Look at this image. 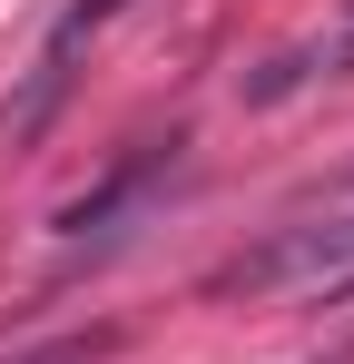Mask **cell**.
<instances>
[{"mask_svg": "<svg viewBox=\"0 0 354 364\" xmlns=\"http://www.w3.org/2000/svg\"><path fill=\"white\" fill-rule=\"evenodd\" d=\"M236 286H305V296H345L354 286V187H335L315 217H295L276 246H256L236 266Z\"/></svg>", "mask_w": 354, "mask_h": 364, "instance_id": "obj_1", "label": "cell"}, {"mask_svg": "<svg viewBox=\"0 0 354 364\" xmlns=\"http://www.w3.org/2000/svg\"><path fill=\"white\" fill-rule=\"evenodd\" d=\"M118 10H128V0H69V10H59V30L40 40V69H30V99H20V128H40V119L59 109V89H69V50H79L99 20H118Z\"/></svg>", "mask_w": 354, "mask_h": 364, "instance_id": "obj_2", "label": "cell"}, {"mask_svg": "<svg viewBox=\"0 0 354 364\" xmlns=\"http://www.w3.org/2000/svg\"><path fill=\"white\" fill-rule=\"evenodd\" d=\"M354 69V10L325 30V40H305V50H286V60H266L256 79H246V99H286V89H305V79H345Z\"/></svg>", "mask_w": 354, "mask_h": 364, "instance_id": "obj_3", "label": "cell"}, {"mask_svg": "<svg viewBox=\"0 0 354 364\" xmlns=\"http://www.w3.org/2000/svg\"><path fill=\"white\" fill-rule=\"evenodd\" d=\"M20 364H89V345H40V355H20Z\"/></svg>", "mask_w": 354, "mask_h": 364, "instance_id": "obj_4", "label": "cell"}]
</instances>
